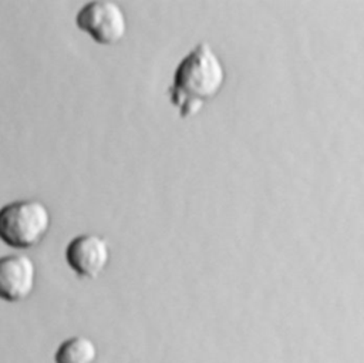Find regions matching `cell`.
<instances>
[{
	"instance_id": "6da1fadb",
	"label": "cell",
	"mask_w": 364,
	"mask_h": 363,
	"mask_svg": "<svg viewBox=\"0 0 364 363\" xmlns=\"http://www.w3.org/2000/svg\"><path fill=\"white\" fill-rule=\"evenodd\" d=\"M226 70L208 41L198 43L179 61L169 87L171 104L182 118L195 117L223 88Z\"/></svg>"
},
{
	"instance_id": "7a4b0ae2",
	"label": "cell",
	"mask_w": 364,
	"mask_h": 363,
	"mask_svg": "<svg viewBox=\"0 0 364 363\" xmlns=\"http://www.w3.org/2000/svg\"><path fill=\"white\" fill-rule=\"evenodd\" d=\"M51 225L47 205L38 199H18L0 208V241L14 249L38 245Z\"/></svg>"
},
{
	"instance_id": "3957f363",
	"label": "cell",
	"mask_w": 364,
	"mask_h": 363,
	"mask_svg": "<svg viewBox=\"0 0 364 363\" xmlns=\"http://www.w3.org/2000/svg\"><path fill=\"white\" fill-rule=\"evenodd\" d=\"M75 24L94 41L104 46L119 43L128 30L124 9L112 0H92L85 3L75 16Z\"/></svg>"
},
{
	"instance_id": "277c9868",
	"label": "cell",
	"mask_w": 364,
	"mask_h": 363,
	"mask_svg": "<svg viewBox=\"0 0 364 363\" xmlns=\"http://www.w3.org/2000/svg\"><path fill=\"white\" fill-rule=\"evenodd\" d=\"M111 251L105 238L97 233H82L70 241L65 261L75 275L85 279L98 278L109 263Z\"/></svg>"
},
{
	"instance_id": "5b68a950",
	"label": "cell",
	"mask_w": 364,
	"mask_h": 363,
	"mask_svg": "<svg viewBox=\"0 0 364 363\" xmlns=\"http://www.w3.org/2000/svg\"><path fill=\"white\" fill-rule=\"evenodd\" d=\"M37 279L34 261L26 253H10L0 258V299L4 302H21L27 299Z\"/></svg>"
},
{
	"instance_id": "8992f818",
	"label": "cell",
	"mask_w": 364,
	"mask_h": 363,
	"mask_svg": "<svg viewBox=\"0 0 364 363\" xmlns=\"http://www.w3.org/2000/svg\"><path fill=\"white\" fill-rule=\"evenodd\" d=\"M98 349L87 336H71L65 339L54 353V363H95Z\"/></svg>"
}]
</instances>
